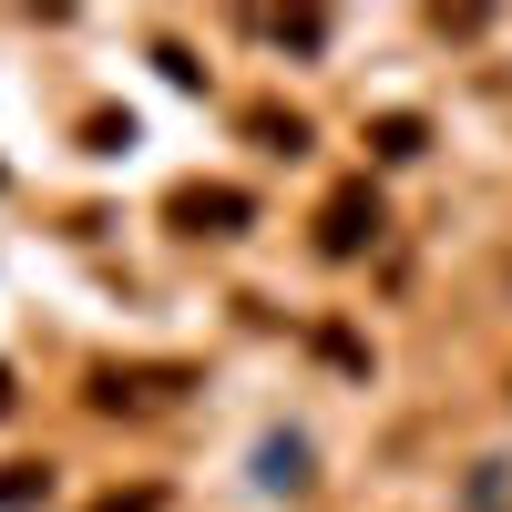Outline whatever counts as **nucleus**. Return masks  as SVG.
Returning a JSON list of instances; mask_svg holds the SVG:
<instances>
[{
  "label": "nucleus",
  "instance_id": "f257e3e1",
  "mask_svg": "<svg viewBox=\"0 0 512 512\" xmlns=\"http://www.w3.org/2000/svg\"><path fill=\"white\" fill-rule=\"evenodd\" d=\"M379 226H390V205H379V185L369 175H349V185H338L328 205H318V256H328V267H349V256H369L379 246Z\"/></svg>",
  "mask_w": 512,
  "mask_h": 512
},
{
  "label": "nucleus",
  "instance_id": "39448f33",
  "mask_svg": "<svg viewBox=\"0 0 512 512\" xmlns=\"http://www.w3.org/2000/svg\"><path fill=\"white\" fill-rule=\"evenodd\" d=\"M246 134L267 144V154H308V113H277V103H256V113H246Z\"/></svg>",
  "mask_w": 512,
  "mask_h": 512
},
{
  "label": "nucleus",
  "instance_id": "20e7f679",
  "mask_svg": "<svg viewBox=\"0 0 512 512\" xmlns=\"http://www.w3.org/2000/svg\"><path fill=\"white\" fill-rule=\"evenodd\" d=\"M52 482H62V461H0V512L52 502Z\"/></svg>",
  "mask_w": 512,
  "mask_h": 512
},
{
  "label": "nucleus",
  "instance_id": "7ed1b4c3",
  "mask_svg": "<svg viewBox=\"0 0 512 512\" xmlns=\"http://www.w3.org/2000/svg\"><path fill=\"white\" fill-rule=\"evenodd\" d=\"M369 154L379 164H420V154H431V123H420V113H379L369 123Z\"/></svg>",
  "mask_w": 512,
  "mask_h": 512
},
{
  "label": "nucleus",
  "instance_id": "423d86ee",
  "mask_svg": "<svg viewBox=\"0 0 512 512\" xmlns=\"http://www.w3.org/2000/svg\"><path fill=\"white\" fill-rule=\"evenodd\" d=\"M93 512H164V492H154V482H134V492H103Z\"/></svg>",
  "mask_w": 512,
  "mask_h": 512
},
{
  "label": "nucleus",
  "instance_id": "f03ea898",
  "mask_svg": "<svg viewBox=\"0 0 512 512\" xmlns=\"http://www.w3.org/2000/svg\"><path fill=\"white\" fill-rule=\"evenodd\" d=\"M185 236H246L256 226V195L246 185H175V205H164Z\"/></svg>",
  "mask_w": 512,
  "mask_h": 512
},
{
  "label": "nucleus",
  "instance_id": "0eeeda50",
  "mask_svg": "<svg viewBox=\"0 0 512 512\" xmlns=\"http://www.w3.org/2000/svg\"><path fill=\"white\" fill-rule=\"evenodd\" d=\"M0 410H11V379H0Z\"/></svg>",
  "mask_w": 512,
  "mask_h": 512
}]
</instances>
